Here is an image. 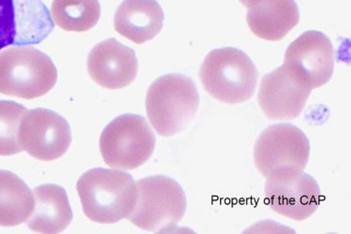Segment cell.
<instances>
[{
	"label": "cell",
	"mask_w": 351,
	"mask_h": 234,
	"mask_svg": "<svg viewBox=\"0 0 351 234\" xmlns=\"http://www.w3.org/2000/svg\"><path fill=\"white\" fill-rule=\"evenodd\" d=\"M76 189L84 215L97 223L112 224L128 218L137 198L133 177L117 169H89L78 180Z\"/></svg>",
	"instance_id": "cell-1"
},
{
	"label": "cell",
	"mask_w": 351,
	"mask_h": 234,
	"mask_svg": "<svg viewBox=\"0 0 351 234\" xmlns=\"http://www.w3.org/2000/svg\"><path fill=\"white\" fill-rule=\"evenodd\" d=\"M199 105L196 84L181 73L160 77L151 84L146 94L147 117L155 130L164 137L178 134L188 127Z\"/></svg>",
	"instance_id": "cell-2"
},
{
	"label": "cell",
	"mask_w": 351,
	"mask_h": 234,
	"mask_svg": "<svg viewBox=\"0 0 351 234\" xmlns=\"http://www.w3.org/2000/svg\"><path fill=\"white\" fill-rule=\"evenodd\" d=\"M258 73L250 56L240 49H215L206 56L199 80L207 93L223 104H239L255 93Z\"/></svg>",
	"instance_id": "cell-3"
},
{
	"label": "cell",
	"mask_w": 351,
	"mask_h": 234,
	"mask_svg": "<svg viewBox=\"0 0 351 234\" xmlns=\"http://www.w3.org/2000/svg\"><path fill=\"white\" fill-rule=\"evenodd\" d=\"M58 82L52 59L32 46H14L0 53V93L19 99L45 96Z\"/></svg>",
	"instance_id": "cell-4"
},
{
	"label": "cell",
	"mask_w": 351,
	"mask_h": 234,
	"mask_svg": "<svg viewBox=\"0 0 351 234\" xmlns=\"http://www.w3.org/2000/svg\"><path fill=\"white\" fill-rule=\"evenodd\" d=\"M137 198L128 220L136 227L152 233L173 230L184 218L186 197L176 180L164 176L136 182Z\"/></svg>",
	"instance_id": "cell-5"
},
{
	"label": "cell",
	"mask_w": 351,
	"mask_h": 234,
	"mask_svg": "<svg viewBox=\"0 0 351 234\" xmlns=\"http://www.w3.org/2000/svg\"><path fill=\"white\" fill-rule=\"evenodd\" d=\"M156 136L141 115L125 114L115 118L99 139V149L107 165L115 169H134L152 156Z\"/></svg>",
	"instance_id": "cell-6"
},
{
	"label": "cell",
	"mask_w": 351,
	"mask_h": 234,
	"mask_svg": "<svg viewBox=\"0 0 351 234\" xmlns=\"http://www.w3.org/2000/svg\"><path fill=\"white\" fill-rule=\"evenodd\" d=\"M310 155L308 138L291 124L271 125L258 138L254 161L266 179L306 169Z\"/></svg>",
	"instance_id": "cell-7"
},
{
	"label": "cell",
	"mask_w": 351,
	"mask_h": 234,
	"mask_svg": "<svg viewBox=\"0 0 351 234\" xmlns=\"http://www.w3.org/2000/svg\"><path fill=\"white\" fill-rule=\"evenodd\" d=\"M20 145L33 158L52 161L65 155L71 143L70 125L48 109L27 110L18 131Z\"/></svg>",
	"instance_id": "cell-8"
},
{
	"label": "cell",
	"mask_w": 351,
	"mask_h": 234,
	"mask_svg": "<svg viewBox=\"0 0 351 234\" xmlns=\"http://www.w3.org/2000/svg\"><path fill=\"white\" fill-rule=\"evenodd\" d=\"M284 65L310 89H319L334 74V46L324 33L309 30L287 48Z\"/></svg>",
	"instance_id": "cell-9"
},
{
	"label": "cell",
	"mask_w": 351,
	"mask_h": 234,
	"mask_svg": "<svg viewBox=\"0 0 351 234\" xmlns=\"http://www.w3.org/2000/svg\"><path fill=\"white\" fill-rule=\"evenodd\" d=\"M265 193L271 210L297 221L311 217L322 199L319 184L304 171L269 177Z\"/></svg>",
	"instance_id": "cell-10"
},
{
	"label": "cell",
	"mask_w": 351,
	"mask_h": 234,
	"mask_svg": "<svg viewBox=\"0 0 351 234\" xmlns=\"http://www.w3.org/2000/svg\"><path fill=\"white\" fill-rule=\"evenodd\" d=\"M311 91L283 64L263 77L258 102L270 119L291 120L303 112Z\"/></svg>",
	"instance_id": "cell-11"
},
{
	"label": "cell",
	"mask_w": 351,
	"mask_h": 234,
	"mask_svg": "<svg viewBox=\"0 0 351 234\" xmlns=\"http://www.w3.org/2000/svg\"><path fill=\"white\" fill-rule=\"evenodd\" d=\"M87 69L95 83L105 89H121L134 81L139 69L133 49L115 38L97 43L87 59Z\"/></svg>",
	"instance_id": "cell-12"
},
{
	"label": "cell",
	"mask_w": 351,
	"mask_h": 234,
	"mask_svg": "<svg viewBox=\"0 0 351 234\" xmlns=\"http://www.w3.org/2000/svg\"><path fill=\"white\" fill-rule=\"evenodd\" d=\"M247 8L251 32L268 42L285 38L300 21L295 0H251Z\"/></svg>",
	"instance_id": "cell-13"
},
{
	"label": "cell",
	"mask_w": 351,
	"mask_h": 234,
	"mask_svg": "<svg viewBox=\"0 0 351 234\" xmlns=\"http://www.w3.org/2000/svg\"><path fill=\"white\" fill-rule=\"evenodd\" d=\"M164 12L156 0H124L114 15V28L136 45L153 40L163 27Z\"/></svg>",
	"instance_id": "cell-14"
},
{
	"label": "cell",
	"mask_w": 351,
	"mask_h": 234,
	"mask_svg": "<svg viewBox=\"0 0 351 234\" xmlns=\"http://www.w3.org/2000/svg\"><path fill=\"white\" fill-rule=\"evenodd\" d=\"M34 209L27 227L38 233H60L73 218L66 190L58 185H43L33 191Z\"/></svg>",
	"instance_id": "cell-15"
},
{
	"label": "cell",
	"mask_w": 351,
	"mask_h": 234,
	"mask_svg": "<svg viewBox=\"0 0 351 234\" xmlns=\"http://www.w3.org/2000/svg\"><path fill=\"white\" fill-rule=\"evenodd\" d=\"M35 198L32 189L14 172L0 169V226L14 227L30 218Z\"/></svg>",
	"instance_id": "cell-16"
},
{
	"label": "cell",
	"mask_w": 351,
	"mask_h": 234,
	"mask_svg": "<svg viewBox=\"0 0 351 234\" xmlns=\"http://www.w3.org/2000/svg\"><path fill=\"white\" fill-rule=\"evenodd\" d=\"M99 0H53L51 14L56 25L65 32H86L101 18Z\"/></svg>",
	"instance_id": "cell-17"
},
{
	"label": "cell",
	"mask_w": 351,
	"mask_h": 234,
	"mask_svg": "<svg viewBox=\"0 0 351 234\" xmlns=\"http://www.w3.org/2000/svg\"><path fill=\"white\" fill-rule=\"evenodd\" d=\"M27 108L9 100H0V156L21 153L18 131Z\"/></svg>",
	"instance_id": "cell-18"
},
{
	"label": "cell",
	"mask_w": 351,
	"mask_h": 234,
	"mask_svg": "<svg viewBox=\"0 0 351 234\" xmlns=\"http://www.w3.org/2000/svg\"><path fill=\"white\" fill-rule=\"evenodd\" d=\"M17 38L14 0H0V50L14 45Z\"/></svg>",
	"instance_id": "cell-19"
},
{
	"label": "cell",
	"mask_w": 351,
	"mask_h": 234,
	"mask_svg": "<svg viewBox=\"0 0 351 234\" xmlns=\"http://www.w3.org/2000/svg\"><path fill=\"white\" fill-rule=\"evenodd\" d=\"M251 0H240L241 3L243 5V6L247 7L248 4H250V2Z\"/></svg>",
	"instance_id": "cell-20"
}]
</instances>
